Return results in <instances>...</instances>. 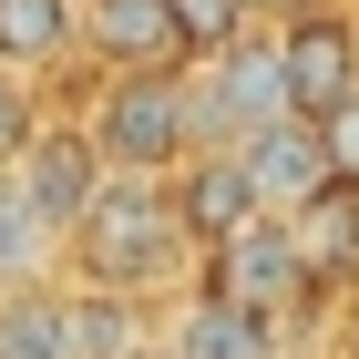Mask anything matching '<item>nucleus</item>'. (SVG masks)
<instances>
[{
    "label": "nucleus",
    "instance_id": "f257e3e1",
    "mask_svg": "<svg viewBox=\"0 0 359 359\" xmlns=\"http://www.w3.org/2000/svg\"><path fill=\"white\" fill-rule=\"evenodd\" d=\"M62 277H93V287H134V298H165L195 277V236L175 216L165 175H123L113 165L93 185V205L62 226Z\"/></svg>",
    "mask_w": 359,
    "mask_h": 359
},
{
    "label": "nucleus",
    "instance_id": "f03ea898",
    "mask_svg": "<svg viewBox=\"0 0 359 359\" xmlns=\"http://www.w3.org/2000/svg\"><path fill=\"white\" fill-rule=\"evenodd\" d=\"M83 134L123 175H175L195 154V83H185V62H123V72H103V93L83 103Z\"/></svg>",
    "mask_w": 359,
    "mask_h": 359
},
{
    "label": "nucleus",
    "instance_id": "7ed1b4c3",
    "mask_svg": "<svg viewBox=\"0 0 359 359\" xmlns=\"http://www.w3.org/2000/svg\"><path fill=\"white\" fill-rule=\"evenodd\" d=\"M185 83H195V144H236L257 123H277V113H298L287 72H277V31H236L226 52L185 62Z\"/></svg>",
    "mask_w": 359,
    "mask_h": 359
},
{
    "label": "nucleus",
    "instance_id": "20e7f679",
    "mask_svg": "<svg viewBox=\"0 0 359 359\" xmlns=\"http://www.w3.org/2000/svg\"><path fill=\"white\" fill-rule=\"evenodd\" d=\"M195 277H205V287H226V298H247V308H267V318H308V308H318V287H329V277L308 267V247L287 236V216L236 226L226 247L195 257Z\"/></svg>",
    "mask_w": 359,
    "mask_h": 359
},
{
    "label": "nucleus",
    "instance_id": "39448f33",
    "mask_svg": "<svg viewBox=\"0 0 359 359\" xmlns=\"http://www.w3.org/2000/svg\"><path fill=\"white\" fill-rule=\"evenodd\" d=\"M165 349L175 359H287V318H267V308L185 277V298H175V318H165Z\"/></svg>",
    "mask_w": 359,
    "mask_h": 359
},
{
    "label": "nucleus",
    "instance_id": "423d86ee",
    "mask_svg": "<svg viewBox=\"0 0 359 359\" xmlns=\"http://www.w3.org/2000/svg\"><path fill=\"white\" fill-rule=\"evenodd\" d=\"M165 185H175V216H185L195 257H205V247H226L236 226H257V216H267V195H257V175H247V154H236V144H195V154L165 175Z\"/></svg>",
    "mask_w": 359,
    "mask_h": 359
},
{
    "label": "nucleus",
    "instance_id": "0eeeda50",
    "mask_svg": "<svg viewBox=\"0 0 359 359\" xmlns=\"http://www.w3.org/2000/svg\"><path fill=\"white\" fill-rule=\"evenodd\" d=\"M11 175H21V195H31V205H41L52 226H72V216L93 205V185H103L113 165H103V144L83 134V113H41Z\"/></svg>",
    "mask_w": 359,
    "mask_h": 359
},
{
    "label": "nucleus",
    "instance_id": "6e6552de",
    "mask_svg": "<svg viewBox=\"0 0 359 359\" xmlns=\"http://www.w3.org/2000/svg\"><path fill=\"white\" fill-rule=\"evenodd\" d=\"M277 72H287V103L298 113H329L339 93L359 83V31H349V11H287L277 21Z\"/></svg>",
    "mask_w": 359,
    "mask_h": 359
},
{
    "label": "nucleus",
    "instance_id": "1a4fd4ad",
    "mask_svg": "<svg viewBox=\"0 0 359 359\" xmlns=\"http://www.w3.org/2000/svg\"><path fill=\"white\" fill-rule=\"evenodd\" d=\"M236 154H247L257 195H267V216H287L308 185H329V144H318V113H277V123H257V134H236Z\"/></svg>",
    "mask_w": 359,
    "mask_h": 359
},
{
    "label": "nucleus",
    "instance_id": "9d476101",
    "mask_svg": "<svg viewBox=\"0 0 359 359\" xmlns=\"http://www.w3.org/2000/svg\"><path fill=\"white\" fill-rule=\"evenodd\" d=\"M83 52L123 72V62H185V41H175L165 0H83Z\"/></svg>",
    "mask_w": 359,
    "mask_h": 359
},
{
    "label": "nucleus",
    "instance_id": "9b49d317",
    "mask_svg": "<svg viewBox=\"0 0 359 359\" xmlns=\"http://www.w3.org/2000/svg\"><path fill=\"white\" fill-rule=\"evenodd\" d=\"M0 62L31 83L83 62V0H0Z\"/></svg>",
    "mask_w": 359,
    "mask_h": 359
},
{
    "label": "nucleus",
    "instance_id": "f8f14e48",
    "mask_svg": "<svg viewBox=\"0 0 359 359\" xmlns=\"http://www.w3.org/2000/svg\"><path fill=\"white\" fill-rule=\"evenodd\" d=\"M287 236L308 247V267H318V277L359 267V175H329V185H308L298 205H287Z\"/></svg>",
    "mask_w": 359,
    "mask_h": 359
},
{
    "label": "nucleus",
    "instance_id": "ddd939ff",
    "mask_svg": "<svg viewBox=\"0 0 359 359\" xmlns=\"http://www.w3.org/2000/svg\"><path fill=\"white\" fill-rule=\"evenodd\" d=\"M0 359H72L62 277H11L0 287Z\"/></svg>",
    "mask_w": 359,
    "mask_h": 359
},
{
    "label": "nucleus",
    "instance_id": "4468645a",
    "mask_svg": "<svg viewBox=\"0 0 359 359\" xmlns=\"http://www.w3.org/2000/svg\"><path fill=\"white\" fill-rule=\"evenodd\" d=\"M62 318H72V359H123L144 339V298L134 287H93V277H62Z\"/></svg>",
    "mask_w": 359,
    "mask_h": 359
},
{
    "label": "nucleus",
    "instance_id": "2eb2a0df",
    "mask_svg": "<svg viewBox=\"0 0 359 359\" xmlns=\"http://www.w3.org/2000/svg\"><path fill=\"white\" fill-rule=\"evenodd\" d=\"M11 277H62V226L21 195V175H0V287Z\"/></svg>",
    "mask_w": 359,
    "mask_h": 359
},
{
    "label": "nucleus",
    "instance_id": "dca6fc26",
    "mask_svg": "<svg viewBox=\"0 0 359 359\" xmlns=\"http://www.w3.org/2000/svg\"><path fill=\"white\" fill-rule=\"evenodd\" d=\"M175 11V41H185V62H205V52H226L236 31H247V11L257 0H165Z\"/></svg>",
    "mask_w": 359,
    "mask_h": 359
},
{
    "label": "nucleus",
    "instance_id": "f3484780",
    "mask_svg": "<svg viewBox=\"0 0 359 359\" xmlns=\"http://www.w3.org/2000/svg\"><path fill=\"white\" fill-rule=\"evenodd\" d=\"M31 123H41V83L0 62V175L21 165V144H31Z\"/></svg>",
    "mask_w": 359,
    "mask_h": 359
},
{
    "label": "nucleus",
    "instance_id": "a211bd4d",
    "mask_svg": "<svg viewBox=\"0 0 359 359\" xmlns=\"http://www.w3.org/2000/svg\"><path fill=\"white\" fill-rule=\"evenodd\" d=\"M318 144H329V165H339V175H359V83L318 113Z\"/></svg>",
    "mask_w": 359,
    "mask_h": 359
},
{
    "label": "nucleus",
    "instance_id": "6ab92c4d",
    "mask_svg": "<svg viewBox=\"0 0 359 359\" xmlns=\"http://www.w3.org/2000/svg\"><path fill=\"white\" fill-rule=\"evenodd\" d=\"M123 359H175V349H165V339H134V349H123Z\"/></svg>",
    "mask_w": 359,
    "mask_h": 359
}]
</instances>
